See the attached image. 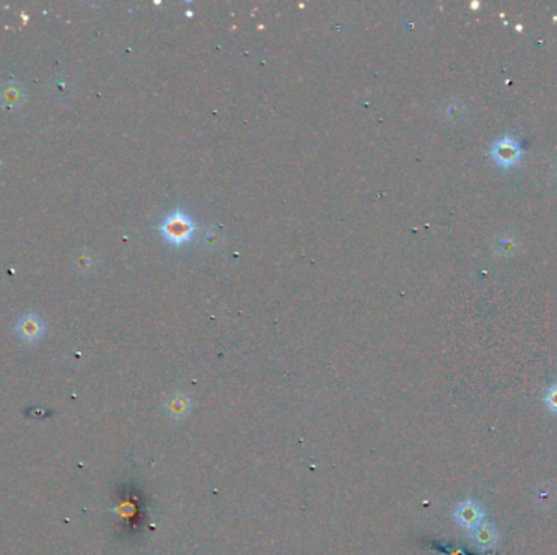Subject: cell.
<instances>
[{
  "label": "cell",
  "instance_id": "6da1fadb",
  "mask_svg": "<svg viewBox=\"0 0 557 555\" xmlns=\"http://www.w3.org/2000/svg\"><path fill=\"white\" fill-rule=\"evenodd\" d=\"M196 226L184 212H173L160 225V233L170 245L183 246L192 238Z\"/></svg>",
  "mask_w": 557,
  "mask_h": 555
},
{
  "label": "cell",
  "instance_id": "7a4b0ae2",
  "mask_svg": "<svg viewBox=\"0 0 557 555\" xmlns=\"http://www.w3.org/2000/svg\"><path fill=\"white\" fill-rule=\"evenodd\" d=\"M523 155L522 145L515 137L503 136L491 145V158L500 168H513L520 163Z\"/></svg>",
  "mask_w": 557,
  "mask_h": 555
},
{
  "label": "cell",
  "instance_id": "3957f363",
  "mask_svg": "<svg viewBox=\"0 0 557 555\" xmlns=\"http://www.w3.org/2000/svg\"><path fill=\"white\" fill-rule=\"evenodd\" d=\"M46 331L45 321L36 312H28L23 315L15 325V332L20 339H23L26 342H33L42 337V334Z\"/></svg>",
  "mask_w": 557,
  "mask_h": 555
},
{
  "label": "cell",
  "instance_id": "277c9868",
  "mask_svg": "<svg viewBox=\"0 0 557 555\" xmlns=\"http://www.w3.org/2000/svg\"><path fill=\"white\" fill-rule=\"evenodd\" d=\"M455 518H457V522L459 526L468 527V530H474V527H478L481 522H483L484 513L478 503L468 500V502H462L457 506V510H455Z\"/></svg>",
  "mask_w": 557,
  "mask_h": 555
},
{
  "label": "cell",
  "instance_id": "5b68a950",
  "mask_svg": "<svg viewBox=\"0 0 557 555\" xmlns=\"http://www.w3.org/2000/svg\"><path fill=\"white\" fill-rule=\"evenodd\" d=\"M26 101V91L18 82L10 80L0 87V103L7 107L21 106Z\"/></svg>",
  "mask_w": 557,
  "mask_h": 555
},
{
  "label": "cell",
  "instance_id": "8992f818",
  "mask_svg": "<svg viewBox=\"0 0 557 555\" xmlns=\"http://www.w3.org/2000/svg\"><path fill=\"white\" fill-rule=\"evenodd\" d=\"M473 539L479 547H483V549L491 547L492 544L496 542L494 527H492L491 525H486V522H481L478 527H474L473 530Z\"/></svg>",
  "mask_w": 557,
  "mask_h": 555
},
{
  "label": "cell",
  "instance_id": "52a82bcc",
  "mask_svg": "<svg viewBox=\"0 0 557 555\" xmlns=\"http://www.w3.org/2000/svg\"><path fill=\"white\" fill-rule=\"evenodd\" d=\"M72 91V80L67 75H57L49 82V93L57 98H66Z\"/></svg>",
  "mask_w": 557,
  "mask_h": 555
},
{
  "label": "cell",
  "instance_id": "ba28073f",
  "mask_svg": "<svg viewBox=\"0 0 557 555\" xmlns=\"http://www.w3.org/2000/svg\"><path fill=\"white\" fill-rule=\"evenodd\" d=\"M168 412L175 419H181L189 412V404H187L184 397H175V399H171L168 404Z\"/></svg>",
  "mask_w": 557,
  "mask_h": 555
},
{
  "label": "cell",
  "instance_id": "9c48e42d",
  "mask_svg": "<svg viewBox=\"0 0 557 555\" xmlns=\"http://www.w3.org/2000/svg\"><path fill=\"white\" fill-rule=\"evenodd\" d=\"M92 256H90V252L87 250H82L77 252V256H75L74 259V266L75 269H78L80 272H87L90 267H92Z\"/></svg>",
  "mask_w": 557,
  "mask_h": 555
},
{
  "label": "cell",
  "instance_id": "30bf717a",
  "mask_svg": "<svg viewBox=\"0 0 557 555\" xmlns=\"http://www.w3.org/2000/svg\"><path fill=\"white\" fill-rule=\"evenodd\" d=\"M544 402H546V406H548L549 411L557 414V382H554V385H551L548 387V391H546V396H544Z\"/></svg>",
  "mask_w": 557,
  "mask_h": 555
}]
</instances>
